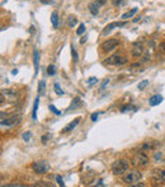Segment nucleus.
I'll return each instance as SVG.
<instances>
[{
  "label": "nucleus",
  "mask_w": 165,
  "mask_h": 187,
  "mask_svg": "<svg viewBox=\"0 0 165 187\" xmlns=\"http://www.w3.org/2000/svg\"><path fill=\"white\" fill-rule=\"evenodd\" d=\"M130 167V164L126 159H118L112 164V173L115 176H122Z\"/></svg>",
  "instance_id": "1"
},
{
  "label": "nucleus",
  "mask_w": 165,
  "mask_h": 187,
  "mask_svg": "<svg viewBox=\"0 0 165 187\" xmlns=\"http://www.w3.org/2000/svg\"><path fill=\"white\" fill-rule=\"evenodd\" d=\"M22 120L20 115H15V113H12V115H8V113L2 112V125L3 126H14V125L19 123V121Z\"/></svg>",
  "instance_id": "2"
},
{
  "label": "nucleus",
  "mask_w": 165,
  "mask_h": 187,
  "mask_svg": "<svg viewBox=\"0 0 165 187\" xmlns=\"http://www.w3.org/2000/svg\"><path fill=\"white\" fill-rule=\"evenodd\" d=\"M141 178H142L141 172H139L137 169H132V171H128L127 174L123 177V182L126 185H135V183L140 182Z\"/></svg>",
  "instance_id": "3"
},
{
  "label": "nucleus",
  "mask_w": 165,
  "mask_h": 187,
  "mask_svg": "<svg viewBox=\"0 0 165 187\" xmlns=\"http://www.w3.org/2000/svg\"><path fill=\"white\" fill-rule=\"evenodd\" d=\"M132 163H133V165H139V167H146L149 164V157L145 153V150H140L133 155Z\"/></svg>",
  "instance_id": "4"
},
{
  "label": "nucleus",
  "mask_w": 165,
  "mask_h": 187,
  "mask_svg": "<svg viewBox=\"0 0 165 187\" xmlns=\"http://www.w3.org/2000/svg\"><path fill=\"white\" fill-rule=\"evenodd\" d=\"M127 62V57L122 54H116L106 59V64L108 65H123Z\"/></svg>",
  "instance_id": "5"
},
{
  "label": "nucleus",
  "mask_w": 165,
  "mask_h": 187,
  "mask_svg": "<svg viewBox=\"0 0 165 187\" xmlns=\"http://www.w3.org/2000/svg\"><path fill=\"white\" fill-rule=\"evenodd\" d=\"M32 169L38 173V174H43V173H47L48 169H50V164L46 162V160H37V162H33L32 163Z\"/></svg>",
  "instance_id": "6"
},
{
  "label": "nucleus",
  "mask_w": 165,
  "mask_h": 187,
  "mask_svg": "<svg viewBox=\"0 0 165 187\" xmlns=\"http://www.w3.org/2000/svg\"><path fill=\"white\" fill-rule=\"evenodd\" d=\"M118 45H119V39L111 38V39H107L106 42H103L100 45V50L103 51V52H111V51H113Z\"/></svg>",
  "instance_id": "7"
},
{
  "label": "nucleus",
  "mask_w": 165,
  "mask_h": 187,
  "mask_svg": "<svg viewBox=\"0 0 165 187\" xmlns=\"http://www.w3.org/2000/svg\"><path fill=\"white\" fill-rule=\"evenodd\" d=\"M2 94L9 102H15L18 99V97H19V92L17 89H3L2 90Z\"/></svg>",
  "instance_id": "8"
},
{
  "label": "nucleus",
  "mask_w": 165,
  "mask_h": 187,
  "mask_svg": "<svg viewBox=\"0 0 165 187\" xmlns=\"http://www.w3.org/2000/svg\"><path fill=\"white\" fill-rule=\"evenodd\" d=\"M131 54H132V56L135 57V59H137V57L142 56V54H143V44L141 42V41H137V42H133L132 48H131Z\"/></svg>",
  "instance_id": "9"
},
{
  "label": "nucleus",
  "mask_w": 165,
  "mask_h": 187,
  "mask_svg": "<svg viewBox=\"0 0 165 187\" xmlns=\"http://www.w3.org/2000/svg\"><path fill=\"white\" fill-rule=\"evenodd\" d=\"M123 26H126V22H113V23H109L104 29L102 31V35L103 36H106L108 33H111L115 28H118V27H123Z\"/></svg>",
  "instance_id": "10"
},
{
  "label": "nucleus",
  "mask_w": 165,
  "mask_h": 187,
  "mask_svg": "<svg viewBox=\"0 0 165 187\" xmlns=\"http://www.w3.org/2000/svg\"><path fill=\"white\" fill-rule=\"evenodd\" d=\"M80 121H81V117H76L75 120H73L69 125H66V126L64 127V130H62V132H70V131H73L78 125L80 123Z\"/></svg>",
  "instance_id": "11"
},
{
  "label": "nucleus",
  "mask_w": 165,
  "mask_h": 187,
  "mask_svg": "<svg viewBox=\"0 0 165 187\" xmlns=\"http://www.w3.org/2000/svg\"><path fill=\"white\" fill-rule=\"evenodd\" d=\"M156 145H159L158 141H154V140H149V141H145L142 145H141V149L142 150H152V149H155L156 148Z\"/></svg>",
  "instance_id": "12"
},
{
  "label": "nucleus",
  "mask_w": 165,
  "mask_h": 187,
  "mask_svg": "<svg viewBox=\"0 0 165 187\" xmlns=\"http://www.w3.org/2000/svg\"><path fill=\"white\" fill-rule=\"evenodd\" d=\"M33 64H34V73H36V77H37L38 70H39V52H38V50H34V52H33Z\"/></svg>",
  "instance_id": "13"
},
{
  "label": "nucleus",
  "mask_w": 165,
  "mask_h": 187,
  "mask_svg": "<svg viewBox=\"0 0 165 187\" xmlns=\"http://www.w3.org/2000/svg\"><path fill=\"white\" fill-rule=\"evenodd\" d=\"M163 102V97L160 94H155V96H152L150 99H149V103H150V106H158L160 105V103Z\"/></svg>",
  "instance_id": "14"
},
{
  "label": "nucleus",
  "mask_w": 165,
  "mask_h": 187,
  "mask_svg": "<svg viewBox=\"0 0 165 187\" xmlns=\"http://www.w3.org/2000/svg\"><path fill=\"white\" fill-rule=\"evenodd\" d=\"M99 8H100V5L97 2H93L89 4V12L91 13V15H97L99 13Z\"/></svg>",
  "instance_id": "15"
},
{
  "label": "nucleus",
  "mask_w": 165,
  "mask_h": 187,
  "mask_svg": "<svg viewBox=\"0 0 165 187\" xmlns=\"http://www.w3.org/2000/svg\"><path fill=\"white\" fill-rule=\"evenodd\" d=\"M82 106V101L79 98V97H75L73 101H71V105H70V107H69V110L71 111V110H75V108H79V107H81Z\"/></svg>",
  "instance_id": "16"
},
{
  "label": "nucleus",
  "mask_w": 165,
  "mask_h": 187,
  "mask_svg": "<svg viewBox=\"0 0 165 187\" xmlns=\"http://www.w3.org/2000/svg\"><path fill=\"white\" fill-rule=\"evenodd\" d=\"M46 94V81L45 80H41L38 83V96H45Z\"/></svg>",
  "instance_id": "17"
},
{
  "label": "nucleus",
  "mask_w": 165,
  "mask_h": 187,
  "mask_svg": "<svg viewBox=\"0 0 165 187\" xmlns=\"http://www.w3.org/2000/svg\"><path fill=\"white\" fill-rule=\"evenodd\" d=\"M137 10H139L137 8H132L131 10H128V12H126L125 14H122V17H121V18H122L123 20H125V19H128V18H131V17L135 15V14L137 13Z\"/></svg>",
  "instance_id": "18"
},
{
  "label": "nucleus",
  "mask_w": 165,
  "mask_h": 187,
  "mask_svg": "<svg viewBox=\"0 0 165 187\" xmlns=\"http://www.w3.org/2000/svg\"><path fill=\"white\" fill-rule=\"evenodd\" d=\"M38 105H39V96L36 98L34 105H33V112H32V118L33 121H37V111H38Z\"/></svg>",
  "instance_id": "19"
},
{
  "label": "nucleus",
  "mask_w": 165,
  "mask_h": 187,
  "mask_svg": "<svg viewBox=\"0 0 165 187\" xmlns=\"http://www.w3.org/2000/svg\"><path fill=\"white\" fill-rule=\"evenodd\" d=\"M51 23H52L54 28H57L58 27V14L56 12H54L51 14Z\"/></svg>",
  "instance_id": "20"
},
{
  "label": "nucleus",
  "mask_w": 165,
  "mask_h": 187,
  "mask_svg": "<svg viewBox=\"0 0 165 187\" xmlns=\"http://www.w3.org/2000/svg\"><path fill=\"white\" fill-rule=\"evenodd\" d=\"M66 22H67V26H69V27L73 28V27H75V26H76L78 19H76L74 15H69V17H67V19H66Z\"/></svg>",
  "instance_id": "21"
},
{
  "label": "nucleus",
  "mask_w": 165,
  "mask_h": 187,
  "mask_svg": "<svg viewBox=\"0 0 165 187\" xmlns=\"http://www.w3.org/2000/svg\"><path fill=\"white\" fill-rule=\"evenodd\" d=\"M147 85H149V80H147V79H145V80L140 81L139 84H137V89H139V90H143V89H145Z\"/></svg>",
  "instance_id": "22"
},
{
  "label": "nucleus",
  "mask_w": 165,
  "mask_h": 187,
  "mask_svg": "<svg viewBox=\"0 0 165 187\" xmlns=\"http://www.w3.org/2000/svg\"><path fill=\"white\" fill-rule=\"evenodd\" d=\"M47 74L50 75V77H54L55 74H56V68H55V65H48V68H47Z\"/></svg>",
  "instance_id": "23"
},
{
  "label": "nucleus",
  "mask_w": 165,
  "mask_h": 187,
  "mask_svg": "<svg viewBox=\"0 0 165 187\" xmlns=\"http://www.w3.org/2000/svg\"><path fill=\"white\" fill-rule=\"evenodd\" d=\"M54 88H55V92H56V94H58V96H64V94H65V92H64L62 89H61V87H60V84H58V83H55Z\"/></svg>",
  "instance_id": "24"
},
{
  "label": "nucleus",
  "mask_w": 165,
  "mask_h": 187,
  "mask_svg": "<svg viewBox=\"0 0 165 187\" xmlns=\"http://www.w3.org/2000/svg\"><path fill=\"white\" fill-rule=\"evenodd\" d=\"M155 174L158 176V178H159V180H161V181H164V182H165V171H163V169H158V171H155Z\"/></svg>",
  "instance_id": "25"
},
{
  "label": "nucleus",
  "mask_w": 165,
  "mask_h": 187,
  "mask_svg": "<svg viewBox=\"0 0 165 187\" xmlns=\"http://www.w3.org/2000/svg\"><path fill=\"white\" fill-rule=\"evenodd\" d=\"M71 56H73V61H74V62H78V61H79V56H78V52L75 51L74 46H71Z\"/></svg>",
  "instance_id": "26"
},
{
  "label": "nucleus",
  "mask_w": 165,
  "mask_h": 187,
  "mask_svg": "<svg viewBox=\"0 0 165 187\" xmlns=\"http://www.w3.org/2000/svg\"><path fill=\"white\" fill-rule=\"evenodd\" d=\"M99 80H98V78H95V77H91V78H89L88 79V84L91 87V85H94V84H97Z\"/></svg>",
  "instance_id": "27"
},
{
  "label": "nucleus",
  "mask_w": 165,
  "mask_h": 187,
  "mask_svg": "<svg viewBox=\"0 0 165 187\" xmlns=\"http://www.w3.org/2000/svg\"><path fill=\"white\" fill-rule=\"evenodd\" d=\"M84 32H85V26H84V24H82V23H81V24L79 26V28H78V31H76V35H79V36H81V35H82V33H84Z\"/></svg>",
  "instance_id": "28"
},
{
  "label": "nucleus",
  "mask_w": 165,
  "mask_h": 187,
  "mask_svg": "<svg viewBox=\"0 0 165 187\" xmlns=\"http://www.w3.org/2000/svg\"><path fill=\"white\" fill-rule=\"evenodd\" d=\"M48 108L51 110V112H52V113H56V115H58V116L61 115V111H58L54 105H50V106H48Z\"/></svg>",
  "instance_id": "29"
},
{
  "label": "nucleus",
  "mask_w": 165,
  "mask_h": 187,
  "mask_svg": "<svg viewBox=\"0 0 165 187\" xmlns=\"http://www.w3.org/2000/svg\"><path fill=\"white\" fill-rule=\"evenodd\" d=\"M56 181H57V183H58L61 187H64V186H65V183H64L62 177H61V176H56Z\"/></svg>",
  "instance_id": "30"
},
{
  "label": "nucleus",
  "mask_w": 165,
  "mask_h": 187,
  "mask_svg": "<svg viewBox=\"0 0 165 187\" xmlns=\"http://www.w3.org/2000/svg\"><path fill=\"white\" fill-rule=\"evenodd\" d=\"M23 140L24 141H29L30 140V132L29 131H27V132L23 134Z\"/></svg>",
  "instance_id": "31"
},
{
  "label": "nucleus",
  "mask_w": 165,
  "mask_h": 187,
  "mask_svg": "<svg viewBox=\"0 0 165 187\" xmlns=\"http://www.w3.org/2000/svg\"><path fill=\"white\" fill-rule=\"evenodd\" d=\"M98 116H99V113H97V112H95V113H91V116H90L91 121H93V122H95V121L98 120Z\"/></svg>",
  "instance_id": "32"
},
{
  "label": "nucleus",
  "mask_w": 165,
  "mask_h": 187,
  "mask_svg": "<svg viewBox=\"0 0 165 187\" xmlns=\"http://www.w3.org/2000/svg\"><path fill=\"white\" fill-rule=\"evenodd\" d=\"M51 138V135L50 134H47V135H43V136H42V143L43 144H46L47 141H48V139Z\"/></svg>",
  "instance_id": "33"
},
{
  "label": "nucleus",
  "mask_w": 165,
  "mask_h": 187,
  "mask_svg": "<svg viewBox=\"0 0 165 187\" xmlns=\"http://www.w3.org/2000/svg\"><path fill=\"white\" fill-rule=\"evenodd\" d=\"M39 3H42V4H47V5H50V4H52V3H54V0H39Z\"/></svg>",
  "instance_id": "34"
},
{
  "label": "nucleus",
  "mask_w": 165,
  "mask_h": 187,
  "mask_svg": "<svg viewBox=\"0 0 165 187\" xmlns=\"http://www.w3.org/2000/svg\"><path fill=\"white\" fill-rule=\"evenodd\" d=\"M108 83H109V79H106V80H104V83H103V84H102V87H100V90H103V89H104V88L108 85Z\"/></svg>",
  "instance_id": "35"
},
{
  "label": "nucleus",
  "mask_w": 165,
  "mask_h": 187,
  "mask_svg": "<svg viewBox=\"0 0 165 187\" xmlns=\"http://www.w3.org/2000/svg\"><path fill=\"white\" fill-rule=\"evenodd\" d=\"M95 2H97V3H98L100 6H103V5H104V4L107 3V0H95Z\"/></svg>",
  "instance_id": "36"
},
{
  "label": "nucleus",
  "mask_w": 165,
  "mask_h": 187,
  "mask_svg": "<svg viewBox=\"0 0 165 187\" xmlns=\"http://www.w3.org/2000/svg\"><path fill=\"white\" fill-rule=\"evenodd\" d=\"M159 48H160L161 51H164V52H165V42H163V44H160V46H159Z\"/></svg>",
  "instance_id": "37"
},
{
  "label": "nucleus",
  "mask_w": 165,
  "mask_h": 187,
  "mask_svg": "<svg viewBox=\"0 0 165 187\" xmlns=\"http://www.w3.org/2000/svg\"><path fill=\"white\" fill-rule=\"evenodd\" d=\"M87 39H88V37H87V36H84V37H82V38L80 39V44H85V42H87Z\"/></svg>",
  "instance_id": "38"
},
{
  "label": "nucleus",
  "mask_w": 165,
  "mask_h": 187,
  "mask_svg": "<svg viewBox=\"0 0 165 187\" xmlns=\"http://www.w3.org/2000/svg\"><path fill=\"white\" fill-rule=\"evenodd\" d=\"M161 158V153H156L155 154V159H160Z\"/></svg>",
  "instance_id": "39"
},
{
  "label": "nucleus",
  "mask_w": 165,
  "mask_h": 187,
  "mask_svg": "<svg viewBox=\"0 0 165 187\" xmlns=\"http://www.w3.org/2000/svg\"><path fill=\"white\" fill-rule=\"evenodd\" d=\"M122 3V0H115V5H119Z\"/></svg>",
  "instance_id": "40"
},
{
  "label": "nucleus",
  "mask_w": 165,
  "mask_h": 187,
  "mask_svg": "<svg viewBox=\"0 0 165 187\" xmlns=\"http://www.w3.org/2000/svg\"><path fill=\"white\" fill-rule=\"evenodd\" d=\"M12 74H13V75H17V74H18V69H14V70L12 71Z\"/></svg>",
  "instance_id": "41"
},
{
  "label": "nucleus",
  "mask_w": 165,
  "mask_h": 187,
  "mask_svg": "<svg viewBox=\"0 0 165 187\" xmlns=\"http://www.w3.org/2000/svg\"><path fill=\"white\" fill-rule=\"evenodd\" d=\"M98 186H103V181H98Z\"/></svg>",
  "instance_id": "42"
}]
</instances>
